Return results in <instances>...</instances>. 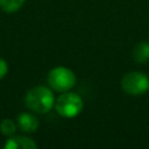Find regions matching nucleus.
Wrapping results in <instances>:
<instances>
[{"label": "nucleus", "instance_id": "9", "mask_svg": "<svg viewBox=\"0 0 149 149\" xmlns=\"http://www.w3.org/2000/svg\"><path fill=\"white\" fill-rule=\"evenodd\" d=\"M0 130H1V134L6 136H12L16 132V125L12 119H3L0 122Z\"/></svg>", "mask_w": 149, "mask_h": 149}, {"label": "nucleus", "instance_id": "6", "mask_svg": "<svg viewBox=\"0 0 149 149\" xmlns=\"http://www.w3.org/2000/svg\"><path fill=\"white\" fill-rule=\"evenodd\" d=\"M17 125L24 133H35L40 126L37 118L27 112H23L17 116Z\"/></svg>", "mask_w": 149, "mask_h": 149}, {"label": "nucleus", "instance_id": "8", "mask_svg": "<svg viewBox=\"0 0 149 149\" xmlns=\"http://www.w3.org/2000/svg\"><path fill=\"white\" fill-rule=\"evenodd\" d=\"M26 0H0V8L6 13H14L19 10Z\"/></svg>", "mask_w": 149, "mask_h": 149}, {"label": "nucleus", "instance_id": "2", "mask_svg": "<svg viewBox=\"0 0 149 149\" xmlns=\"http://www.w3.org/2000/svg\"><path fill=\"white\" fill-rule=\"evenodd\" d=\"M54 107L57 114H59L62 118L72 119L80 114L84 108V101L79 94L66 91L58 95V98L55 100Z\"/></svg>", "mask_w": 149, "mask_h": 149}, {"label": "nucleus", "instance_id": "1", "mask_svg": "<svg viewBox=\"0 0 149 149\" xmlns=\"http://www.w3.org/2000/svg\"><path fill=\"white\" fill-rule=\"evenodd\" d=\"M26 106L38 114L48 113L55 105V95L52 91L43 85L30 88L24 97Z\"/></svg>", "mask_w": 149, "mask_h": 149}, {"label": "nucleus", "instance_id": "7", "mask_svg": "<svg viewBox=\"0 0 149 149\" xmlns=\"http://www.w3.org/2000/svg\"><path fill=\"white\" fill-rule=\"evenodd\" d=\"M132 57L139 64L149 62V42L141 41L136 43L132 50Z\"/></svg>", "mask_w": 149, "mask_h": 149}, {"label": "nucleus", "instance_id": "5", "mask_svg": "<svg viewBox=\"0 0 149 149\" xmlns=\"http://www.w3.org/2000/svg\"><path fill=\"white\" fill-rule=\"evenodd\" d=\"M37 144L35 141L27 136H13L7 140L3 144L5 149H36Z\"/></svg>", "mask_w": 149, "mask_h": 149}, {"label": "nucleus", "instance_id": "4", "mask_svg": "<svg viewBox=\"0 0 149 149\" xmlns=\"http://www.w3.org/2000/svg\"><path fill=\"white\" fill-rule=\"evenodd\" d=\"M121 87L129 95H142L149 90V77L141 71H130L121 78Z\"/></svg>", "mask_w": 149, "mask_h": 149}, {"label": "nucleus", "instance_id": "3", "mask_svg": "<svg viewBox=\"0 0 149 149\" xmlns=\"http://www.w3.org/2000/svg\"><path fill=\"white\" fill-rule=\"evenodd\" d=\"M49 86L57 92H66L74 87L77 83L76 74L72 70L65 66H56L51 69L47 77Z\"/></svg>", "mask_w": 149, "mask_h": 149}, {"label": "nucleus", "instance_id": "10", "mask_svg": "<svg viewBox=\"0 0 149 149\" xmlns=\"http://www.w3.org/2000/svg\"><path fill=\"white\" fill-rule=\"evenodd\" d=\"M8 72V64L5 59L0 58V79H2Z\"/></svg>", "mask_w": 149, "mask_h": 149}]
</instances>
